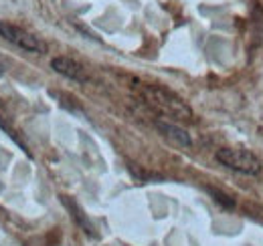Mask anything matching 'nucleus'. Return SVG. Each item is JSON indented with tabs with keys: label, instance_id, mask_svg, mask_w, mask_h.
<instances>
[{
	"label": "nucleus",
	"instance_id": "nucleus-1",
	"mask_svg": "<svg viewBox=\"0 0 263 246\" xmlns=\"http://www.w3.org/2000/svg\"><path fill=\"white\" fill-rule=\"evenodd\" d=\"M138 95L140 99L154 111L162 113L166 117H172V119H178V121H189L193 119V111L191 107L180 99L176 97L174 93L166 91L158 85H148V83H140L138 85Z\"/></svg>",
	"mask_w": 263,
	"mask_h": 246
},
{
	"label": "nucleus",
	"instance_id": "nucleus-2",
	"mask_svg": "<svg viewBox=\"0 0 263 246\" xmlns=\"http://www.w3.org/2000/svg\"><path fill=\"white\" fill-rule=\"evenodd\" d=\"M217 159L229 168L235 170L239 174H245V176H257L261 172V161L257 155H253L247 150H235V148H223L217 152Z\"/></svg>",
	"mask_w": 263,
	"mask_h": 246
},
{
	"label": "nucleus",
	"instance_id": "nucleus-3",
	"mask_svg": "<svg viewBox=\"0 0 263 246\" xmlns=\"http://www.w3.org/2000/svg\"><path fill=\"white\" fill-rule=\"evenodd\" d=\"M0 36L4 40H8L10 45L27 51V53H45V45L36 36H33L31 32L23 31L21 27H14V25L6 23V20H0Z\"/></svg>",
	"mask_w": 263,
	"mask_h": 246
},
{
	"label": "nucleus",
	"instance_id": "nucleus-4",
	"mask_svg": "<svg viewBox=\"0 0 263 246\" xmlns=\"http://www.w3.org/2000/svg\"><path fill=\"white\" fill-rule=\"evenodd\" d=\"M51 67H53L55 73L63 75V77L71 79V81H75V83H85V81H87L85 69H83L77 61L69 59V57H55V59L51 61Z\"/></svg>",
	"mask_w": 263,
	"mask_h": 246
},
{
	"label": "nucleus",
	"instance_id": "nucleus-5",
	"mask_svg": "<svg viewBox=\"0 0 263 246\" xmlns=\"http://www.w3.org/2000/svg\"><path fill=\"white\" fill-rule=\"evenodd\" d=\"M156 127H158V131L168 137L170 141H174L176 146H180V148H191L193 146V139H191V135L182 129V127H178L176 123L172 121H162V119H158V121L154 123Z\"/></svg>",
	"mask_w": 263,
	"mask_h": 246
},
{
	"label": "nucleus",
	"instance_id": "nucleus-6",
	"mask_svg": "<svg viewBox=\"0 0 263 246\" xmlns=\"http://www.w3.org/2000/svg\"><path fill=\"white\" fill-rule=\"evenodd\" d=\"M63 204H65L67 208H69V212H71V216L81 224V228L87 232V234H91V236H96V232H93V226L89 224V220L85 218V214H83V210L79 208V204L77 202H73V200H69L67 196H63Z\"/></svg>",
	"mask_w": 263,
	"mask_h": 246
},
{
	"label": "nucleus",
	"instance_id": "nucleus-7",
	"mask_svg": "<svg viewBox=\"0 0 263 246\" xmlns=\"http://www.w3.org/2000/svg\"><path fill=\"white\" fill-rule=\"evenodd\" d=\"M209 194L215 198V202L217 204H221L223 208H233L235 206V200L229 198L227 194H223V192H219V190H215V188H209Z\"/></svg>",
	"mask_w": 263,
	"mask_h": 246
},
{
	"label": "nucleus",
	"instance_id": "nucleus-8",
	"mask_svg": "<svg viewBox=\"0 0 263 246\" xmlns=\"http://www.w3.org/2000/svg\"><path fill=\"white\" fill-rule=\"evenodd\" d=\"M2 75H4V67L0 65V77H2Z\"/></svg>",
	"mask_w": 263,
	"mask_h": 246
}]
</instances>
